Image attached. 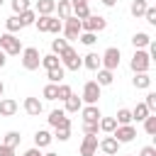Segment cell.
<instances>
[{"mask_svg":"<svg viewBox=\"0 0 156 156\" xmlns=\"http://www.w3.org/2000/svg\"><path fill=\"white\" fill-rule=\"evenodd\" d=\"M129 68H132L134 73H149V68H151V56H149V51H146V49H134V56H132V61H129Z\"/></svg>","mask_w":156,"mask_h":156,"instance_id":"1","label":"cell"},{"mask_svg":"<svg viewBox=\"0 0 156 156\" xmlns=\"http://www.w3.org/2000/svg\"><path fill=\"white\" fill-rule=\"evenodd\" d=\"M0 51H5V56H17L22 54V41L17 39V34H0Z\"/></svg>","mask_w":156,"mask_h":156,"instance_id":"2","label":"cell"},{"mask_svg":"<svg viewBox=\"0 0 156 156\" xmlns=\"http://www.w3.org/2000/svg\"><path fill=\"white\" fill-rule=\"evenodd\" d=\"M41 66V54L37 46H27L22 49V68L24 71H37Z\"/></svg>","mask_w":156,"mask_h":156,"instance_id":"3","label":"cell"},{"mask_svg":"<svg viewBox=\"0 0 156 156\" xmlns=\"http://www.w3.org/2000/svg\"><path fill=\"white\" fill-rule=\"evenodd\" d=\"M58 61H61V66L63 68H68V71H78V68H83V58L78 56V51L76 49H66V51H61L58 54Z\"/></svg>","mask_w":156,"mask_h":156,"instance_id":"4","label":"cell"},{"mask_svg":"<svg viewBox=\"0 0 156 156\" xmlns=\"http://www.w3.org/2000/svg\"><path fill=\"white\" fill-rule=\"evenodd\" d=\"M105 27H107V20H105L102 15H93V12H90L85 20H80V29H83V32H95V34H98V32H102Z\"/></svg>","mask_w":156,"mask_h":156,"instance_id":"5","label":"cell"},{"mask_svg":"<svg viewBox=\"0 0 156 156\" xmlns=\"http://www.w3.org/2000/svg\"><path fill=\"white\" fill-rule=\"evenodd\" d=\"M61 32H63V39H66V41L78 39V34L83 32V29H80V20H78L76 15L66 17V20H63V29H61Z\"/></svg>","mask_w":156,"mask_h":156,"instance_id":"6","label":"cell"},{"mask_svg":"<svg viewBox=\"0 0 156 156\" xmlns=\"http://www.w3.org/2000/svg\"><path fill=\"white\" fill-rule=\"evenodd\" d=\"M119 58H122V54H119V49H117V46H110V49H105V51L100 54L102 68H107V71L119 68Z\"/></svg>","mask_w":156,"mask_h":156,"instance_id":"7","label":"cell"},{"mask_svg":"<svg viewBox=\"0 0 156 156\" xmlns=\"http://www.w3.org/2000/svg\"><path fill=\"white\" fill-rule=\"evenodd\" d=\"M100 90H102V88H100L95 80H85L80 100H83L85 105H98V100H100Z\"/></svg>","mask_w":156,"mask_h":156,"instance_id":"8","label":"cell"},{"mask_svg":"<svg viewBox=\"0 0 156 156\" xmlns=\"http://www.w3.org/2000/svg\"><path fill=\"white\" fill-rule=\"evenodd\" d=\"M112 136H115L119 144H129V141L136 139V127H134V124H117L115 132H112Z\"/></svg>","mask_w":156,"mask_h":156,"instance_id":"9","label":"cell"},{"mask_svg":"<svg viewBox=\"0 0 156 156\" xmlns=\"http://www.w3.org/2000/svg\"><path fill=\"white\" fill-rule=\"evenodd\" d=\"M119 146H122V144H119L112 134H110V136H102V139L98 141V149H100L102 154H107V156H115V154L119 151Z\"/></svg>","mask_w":156,"mask_h":156,"instance_id":"10","label":"cell"},{"mask_svg":"<svg viewBox=\"0 0 156 156\" xmlns=\"http://www.w3.org/2000/svg\"><path fill=\"white\" fill-rule=\"evenodd\" d=\"M98 154V134H85L80 141V156H95Z\"/></svg>","mask_w":156,"mask_h":156,"instance_id":"11","label":"cell"},{"mask_svg":"<svg viewBox=\"0 0 156 156\" xmlns=\"http://www.w3.org/2000/svg\"><path fill=\"white\" fill-rule=\"evenodd\" d=\"M22 107H24V112H27L29 117H39V115L44 112V102H41L39 98H24Z\"/></svg>","mask_w":156,"mask_h":156,"instance_id":"12","label":"cell"},{"mask_svg":"<svg viewBox=\"0 0 156 156\" xmlns=\"http://www.w3.org/2000/svg\"><path fill=\"white\" fill-rule=\"evenodd\" d=\"M46 119H49V124H51L54 129H56V127H71V119L66 117V112H63V110H51Z\"/></svg>","mask_w":156,"mask_h":156,"instance_id":"13","label":"cell"},{"mask_svg":"<svg viewBox=\"0 0 156 156\" xmlns=\"http://www.w3.org/2000/svg\"><path fill=\"white\" fill-rule=\"evenodd\" d=\"M80 117H83V122H98L102 117V112H100L98 105H83L80 107Z\"/></svg>","mask_w":156,"mask_h":156,"instance_id":"14","label":"cell"},{"mask_svg":"<svg viewBox=\"0 0 156 156\" xmlns=\"http://www.w3.org/2000/svg\"><path fill=\"white\" fill-rule=\"evenodd\" d=\"M71 12L78 17V20H85L90 15V5L88 0H71Z\"/></svg>","mask_w":156,"mask_h":156,"instance_id":"15","label":"cell"},{"mask_svg":"<svg viewBox=\"0 0 156 156\" xmlns=\"http://www.w3.org/2000/svg\"><path fill=\"white\" fill-rule=\"evenodd\" d=\"M80 58H83V68H88V71H98V68H102L100 54H95V51H88V54L80 56Z\"/></svg>","mask_w":156,"mask_h":156,"instance_id":"16","label":"cell"},{"mask_svg":"<svg viewBox=\"0 0 156 156\" xmlns=\"http://www.w3.org/2000/svg\"><path fill=\"white\" fill-rule=\"evenodd\" d=\"M51 141H54V134H51L49 129H37V134H34V146L46 149Z\"/></svg>","mask_w":156,"mask_h":156,"instance_id":"17","label":"cell"},{"mask_svg":"<svg viewBox=\"0 0 156 156\" xmlns=\"http://www.w3.org/2000/svg\"><path fill=\"white\" fill-rule=\"evenodd\" d=\"M17 112V100L12 98H0V117H12Z\"/></svg>","mask_w":156,"mask_h":156,"instance_id":"18","label":"cell"},{"mask_svg":"<svg viewBox=\"0 0 156 156\" xmlns=\"http://www.w3.org/2000/svg\"><path fill=\"white\" fill-rule=\"evenodd\" d=\"M63 102H66V110H63L66 115H76V112H80V107H83V100H80L78 95H73V93H71Z\"/></svg>","mask_w":156,"mask_h":156,"instance_id":"19","label":"cell"},{"mask_svg":"<svg viewBox=\"0 0 156 156\" xmlns=\"http://www.w3.org/2000/svg\"><path fill=\"white\" fill-rule=\"evenodd\" d=\"M112 80H115V71L98 68V78H95V83H98L100 88H105V85H112Z\"/></svg>","mask_w":156,"mask_h":156,"instance_id":"20","label":"cell"},{"mask_svg":"<svg viewBox=\"0 0 156 156\" xmlns=\"http://www.w3.org/2000/svg\"><path fill=\"white\" fill-rule=\"evenodd\" d=\"M132 85H134L136 90H146V88H151V76H149V73H134Z\"/></svg>","mask_w":156,"mask_h":156,"instance_id":"21","label":"cell"},{"mask_svg":"<svg viewBox=\"0 0 156 156\" xmlns=\"http://www.w3.org/2000/svg\"><path fill=\"white\" fill-rule=\"evenodd\" d=\"M54 7H56V0H37L34 12L37 15H54Z\"/></svg>","mask_w":156,"mask_h":156,"instance_id":"22","label":"cell"},{"mask_svg":"<svg viewBox=\"0 0 156 156\" xmlns=\"http://www.w3.org/2000/svg\"><path fill=\"white\" fill-rule=\"evenodd\" d=\"M149 115H151V110H149L144 102H136V107L132 110V122H134V119H136V122H144Z\"/></svg>","mask_w":156,"mask_h":156,"instance_id":"23","label":"cell"},{"mask_svg":"<svg viewBox=\"0 0 156 156\" xmlns=\"http://www.w3.org/2000/svg\"><path fill=\"white\" fill-rule=\"evenodd\" d=\"M54 12H58V20L71 17V15H73V12H71V0H58L56 7H54Z\"/></svg>","mask_w":156,"mask_h":156,"instance_id":"24","label":"cell"},{"mask_svg":"<svg viewBox=\"0 0 156 156\" xmlns=\"http://www.w3.org/2000/svg\"><path fill=\"white\" fill-rule=\"evenodd\" d=\"M149 41H151V37H149L146 32H136V34L132 37V46H134V49H146Z\"/></svg>","mask_w":156,"mask_h":156,"instance_id":"25","label":"cell"},{"mask_svg":"<svg viewBox=\"0 0 156 156\" xmlns=\"http://www.w3.org/2000/svg\"><path fill=\"white\" fill-rule=\"evenodd\" d=\"M63 76H66V68L63 66H56V68H49L46 71L49 83H63Z\"/></svg>","mask_w":156,"mask_h":156,"instance_id":"26","label":"cell"},{"mask_svg":"<svg viewBox=\"0 0 156 156\" xmlns=\"http://www.w3.org/2000/svg\"><path fill=\"white\" fill-rule=\"evenodd\" d=\"M98 127H100V132L112 134L115 127H117V119H115V117H100V119H98Z\"/></svg>","mask_w":156,"mask_h":156,"instance_id":"27","label":"cell"},{"mask_svg":"<svg viewBox=\"0 0 156 156\" xmlns=\"http://www.w3.org/2000/svg\"><path fill=\"white\" fill-rule=\"evenodd\" d=\"M5 29H7L10 34H17V32H20V29H24V27H22V22H20V17H17V15H10V17L5 20Z\"/></svg>","mask_w":156,"mask_h":156,"instance_id":"28","label":"cell"},{"mask_svg":"<svg viewBox=\"0 0 156 156\" xmlns=\"http://www.w3.org/2000/svg\"><path fill=\"white\" fill-rule=\"evenodd\" d=\"M146 7H149V2H146V0H134V2L129 5V12H132V17H144Z\"/></svg>","mask_w":156,"mask_h":156,"instance_id":"29","label":"cell"},{"mask_svg":"<svg viewBox=\"0 0 156 156\" xmlns=\"http://www.w3.org/2000/svg\"><path fill=\"white\" fill-rule=\"evenodd\" d=\"M17 17H20V22H22V27H32V24H34V20H37V12H34V10L29 7V10L20 12Z\"/></svg>","mask_w":156,"mask_h":156,"instance_id":"30","label":"cell"},{"mask_svg":"<svg viewBox=\"0 0 156 156\" xmlns=\"http://www.w3.org/2000/svg\"><path fill=\"white\" fill-rule=\"evenodd\" d=\"M41 66L49 71V68H56V66H61V61H58V56H56V54H44V56H41Z\"/></svg>","mask_w":156,"mask_h":156,"instance_id":"31","label":"cell"},{"mask_svg":"<svg viewBox=\"0 0 156 156\" xmlns=\"http://www.w3.org/2000/svg\"><path fill=\"white\" fill-rule=\"evenodd\" d=\"M115 119H117V124H132V110L119 107V110H117V115H115Z\"/></svg>","mask_w":156,"mask_h":156,"instance_id":"32","label":"cell"},{"mask_svg":"<svg viewBox=\"0 0 156 156\" xmlns=\"http://www.w3.org/2000/svg\"><path fill=\"white\" fill-rule=\"evenodd\" d=\"M56 93H58V83H46L44 90H41L44 100H56Z\"/></svg>","mask_w":156,"mask_h":156,"instance_id":"33","label":"cell"},{"mask_svg":"<svg viewBox=\"0 0 156 156\" xmlns=\"http://www.w3.org/2000/svg\"><path fill=\"white\" fill-rule=\"evenodd\" d=\"M20 141H22V136H20V132H15V129H12V132H7V134H5V139H2V144L12 146V149H15V146H20Z\"/></svg>","mask_w":156,"mask_h":156,"instance_id":"34","label":"cell"},{"mask_svg":"<svg viewBox=\"0 0 156 156\" xmlns=\"http://www.w3.org/2000/svg\"><path fill=\"white\" fill-rule=\"evenodd\" d=\"M49 17L51 15H37V20H34V27L44 34V32H49Z\"/></svg>","mask_w":156,"mask_h":156,"instance_id":"35","label":"cell"},{"mask_svg":"<svg viewBox=\"0 0 156 156\" xmlns=\"http://www.w3.org/2000/svg\"><path fill=\"white\" fill-rule=\"evenodd\" d=\"M66 49H68V41H66V39H58V37H56V39H51V54H56V56H58V54H61V51H66Z\"/></svg>","mask_w":156,"mask_h":156,"instance_id":"36","label":"cell"},{"mask_svg":"<svg viewBox=\"0 0 156 156\" xmlns=\"http://www.w3.org/2000/svg\"><path fill=\"white\" fill-rule=\"evenodd\" d=\"M144 132H146L149 136H154V134H156V115H154V112L144 119Z\"/></svg>","mask_w":156,"mask_h":156,"instance_id":"37","label":"cell"},{"mask_svg":"<svg viewBox=\"0 0 156 156\" xmlns=\"http://www.w3.org/2000/svg\"><path fill=\"white\" fill-rule=\"evenodd\" d=\"M61 29H63V20H58V17H49V32L51 34H61Z\"/></svg>","mask_w":156,"mask_h":156,"instance_id":"38","label":"cell"},{"mask_svg":"<svg viewBox=\"0 0 156 156\" xmlns=\"http://www.w3.org/2000/svg\"><path fill=\"white\" fill-rule=\"evenodd\" d=\"M78 39H80V44L93 46V44L98 41V34H95V32H80V34H78Z\"/></svg>","mask_w":156,"mask_h":156,"instance_id":"39","label":"cell"},{"mask_svg":"<svg viewBox=\"0 0 156 156\" xmlns=\"http://www.w3.org/2000/svg\"><path fill=\"white\" fill-rule=\"evenodd\" d=\"M54 139H58V141H68V139H71V127H56Z\"/></svg>","mask_w":156,"mask_h":156,"instance_id":"40","label":"cell"},{"mask_svg":"<svg viewBox=\"0 0 156 156\" xmlns=\"http://www.w3.org/2000/svg\"><path fill=\"white\" fill-rule=\"evenodd\" d=\"M29 7H32L29 0H12V12H15V15H20V12L29 10Z\"/></svg>","mask_w":156,"mask_h":156,"instance_id":"41","label":"cell"},{"mask_svg":"<svg viewBox=\"0 0 156 156\" xmlns=\"http://www.w3.org/2000/svg\"><path fill=\"white\" fill-rule=\"evenodd\" d=\"M71 93H73V90H71V85H66V83H58V93H56V100H66Z\"/></svg>","mask_w":156,"mask_h":156,"instance_id":"42","label":"cell"},{"mask_svg":"<svg viewBox=\"0 0 156 156\" xmlns=\"http://www.w3.org/2000/svg\"><path fill=\"white\" fill-rule=\"evenodd\" d=\"M144 20H146L149 24H156V7H154V5H149V7H146V12H144Z\"/></svg>","mask_w":156,"mask_h":156,"instance_id":"43","label":"cell"},{"mask_svg":"<svg viewBox=\"0 0 156 156\" xmlns=\"http://www.w3.org/2000/svg\"><path fill=\"white\" fill-rule=\"evenodd\" d=\"M98 132H100L98 122H83V134H98Z\"/></svg>","mask_w":156,"mask_h":156,"instance_id":"44","label":"cell"},{"mask_svg":"<svg viewBox=\"0 0 156 156\" xmlns=\"http://www.w3.org/2000/svg\"><path fill=\"white\" fill-rule=\"evenodd\" d=\"M144 105H146L151 112H156V93H149V95H146V100H144Z\"/></svg>","mask_w":156,"mask_h":156,"instance_id":"45","label":"cell"},{"mask_svg":"<svg viewBox=\"0 0 156 156\" xmlns=\"http://www.w3.org/2000/svg\"><path fill=\"white\" fill-rule=\"evenodd\" d=\"M139 156H156V146H151V144L144 146V149L139 151Z\"/></svg>","mask_w":156,"mask_h":156,"instance_id":"46","label":"cell"},{"mask_svg":"<svg viewBox=\"0 0 156 156\" xmlns=\"http://www.w3.org/2000/svg\"><path fill=\"white\" fill-rule=\"evenodd\" d=\"M0 156H15V149L7 144H0Z\"/></svg>","mask_w":156,"mask_h":156,"instance_id":"47","label":"cell"},{"mask_svg":"<svg viewBox=\"0 0 156 156\" xmlns=\"http://www.w3.org/2000/svg\"><path fill=\"white\" fill-rule=\"evenodd\" d=\"M22 156H41V149H39V146H32V149H27Z\"/></svg>","mask_w":156,"mask_h":156,"instance_id":"48","label":"cell"},{"mask_svg":"<svg viewBox=\"0 0 156 156\" xmlns=\"http://www.w3.org/2000/svg\"><path fill=\"white\" fill-rule=\"evenodd\" d=\"M100 2H102L105 7H115V5H117V0H100Z\"/></svg>","mask_w":156,"mask_h":156,"instance_id":"49","label":"cell"},{"mask_svg":"<svg viewBox=\"0 0 156 156\" xmlns=\"http://www.w3.org/2000/svg\"><path fill=\"white\" fill-rule=\"evenodd\" d=\"M7 63V56H5V51H0V68Z\"/></svg>","mask_w":156,"mask_h":156,"instance_id":"50","label":"cell"},{"mask_svg":"<svg viewBox=\"0 0 156 156\" xmlns=\"http://www.w3.org/2000/svg\"><path fill=\"white\" fill-rule=\"evenodd\" d=\"M2 95H5V83L0 80V98H2Z\"/></svg>","mask_w":156,"mask_h":156,"instance_id":"51","label":"cell"},{"mask_svg":"<svg viewBox=\"0 0 156 156\" xmlns=\"http://www.w3.org/2000/svg\"><path fill=\"white\" fill-rule=\"evenodd\" d=\"M41 156H58L56 151H46V154H41Z\"/></svg>","mask_w":156,"mask_h":156,"instance_id":"52","label":"cell"},{"mask_svg":"<svg viewBox=\"0 0 156 156\" xmlns=\"http://www.w3.org/2000/svg\"><path fill=\"white\" fill-rule=\"evenodd\" d=\"M146 2H149V5H151V2H154V0H146Z\"/></svg>","mask_w":156,"mask_h":156,"instance_id":"53","label":"cell"},{"mask_svg":"<svg viewBox=\"0 0 156 156\" xmlns=\"http://www.w3.org/2000/svg\"><path fill=\"white\" fill-rule=\"evenodd\" d=\"M0 7H2V0H0Z\"/></svg>","mask_w":156,"mask_h":156,"instance_id":"54","label":"cell"},{"mask_svg":"<svg viewBox=\"0 0 156 156\" xmlns=\"http://www.w3.org/2000/svg\"><path fill=\"white\" fill-rule=\"evenodd\" d=\"M129 156H134V154H129Z\"/></svg>","mask_w":156,"mask_h":156,"instance_id":"55","label":"cell"},{"mask_svg":"<svg viewBox=\"0 0 156 156\" xmlns=\"http://www.w3.org/2000/svg\"><path fill=\"white\" fill-rule=\"evenodd\" d=\"M102 156H107V154H102Z\"/></svg>","mask_w":156,"mask_h":156,"instance_id":"56","label":"cell"}]
</instances>
